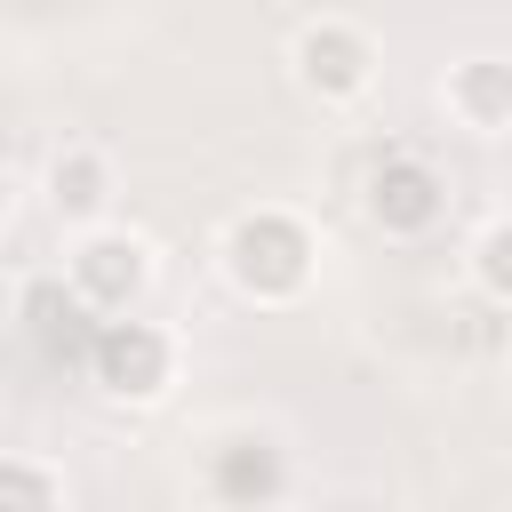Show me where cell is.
I'll use <instances>...</instances> for the list:
<instances>
[{
  "mask_svg": "<svg viewBox=\"0 0 512 512\" xmlns=\"http://www.w3.org/2000/svg\"><path fill=\"white\" fill-rule=\"evenodd\" d=\"M208 488H216L224 504H272V496L288 488V464H280V448H272L264 432H240V440H224V448H216Z\"/></svg>",
  "mask_w": 512,
  "mask_h": 512,
  "instance_id": "cell-9",
  "label": "cell"
},
{
  "mask_svg": "<svg viewBox=\"0 0 512 512\" xmlns=\"http://www.w3.org/2000/svg\"><path fill=\"white\" fill-rule=\"evenodd\" d=\"M472 280H480L496 304H512V216L480 224V240H472Z\"/></svg>",
  "mask_w": 512,
  "mask_h": 512,
  "instance_id": "cell-10",
  "label": "cell"
},
{
  "mask_svg": "<svg viewBox=\"0 0 512 512\" xmlns=\"http://www.w3.org/2000/svg\"><path fill=\"white\" fill-rule=\"evenodd\" d=\"M448 112L472 128V136H496V128H512V64L504 56H464V64H448Z\"/></svg>",
  "mask_w": 512,
  "mask_h": 512,
  "instance_id": "cell-8",
  "label": "cell"
},
{
  "mask_svg": "<svg viewBox=\"0 0 512 512\" xmlns=\"http://www.w3.org/2000/svg\"><path fill=\"white\" fill-rule=\"evenodd\" d=\"M288 56H296V80H304L320 104H352V96H368V80H376V40H368L360 24H344V16H312Z\"/></svg>",
  "mask_w": 512,
  "mask_h": 512,
  "instance_id": "cell-5",
  "label": "cell"
},
{
  "mask_svg": "<svg viewBox=\"0 0 512 512\" xmlns=\"http://www.w3.org/2000/svg\"><path fill=\"white\" fill-rule=\"evenodd\" d=\"M368 224L376 232H392V240H416V232H432L440 224V208H448V184H440V168L432 160H416V152H384L376 168H368Z\"/></svg>",
  "mask_w": 512,
  "mask_h": 512,
  "instance_id": "cell-6",
  "label": "cell"
},
{
  "mask_svg": "<svg viewBox=\"0 0 512 512\" xmlns=\"http://www.w3.org/2000/svg\"><path fill=\"white\" fill-rule=\"evenodd\" d=\"M64 272L96 312H136V296L152 288V248L136 232H120V224H88L64 248Z\"/></svg>",
  "mask_w": 512,
  "mask_h": 512,
  "instance_id": "cell-4",
  "label": "cell"
},
{
  "mask_svg": "<svg viewBox=\"0 0 512 512\" xmlns=\"http://www.w3.org/2000/svg\"><path fill=\"white\" fill-rule=\"evenodd\" d=\"M88 376H96L104 400L144 408V400H160L176 384V336L152 328V320H136V312H104V336L88 352Z\"/></svg>",
  "mask_w": 512,
  "mask_h": 512,
  "instance_id": "cell-2",
  "label": "cell"
},
{
  "mask_svg": "<svg viewBox=\"0 0 512 512\" xmlns=\"http://www.w3.org/2000/svg\"><path fill=\"white\" fill-rule=\"evenodd\" d=\"M312 264H320V248H312L304 216H288V208H240L224 224V280L240 296H256V304L304 296L312 288Z\"/></svg>",
  "mask_w": 512,
  "mask_h": 512,
  "instance_id": "cell-1",
  "label": "cell"
},
{
  "mask_svg": "<svg viewBox=\"0 0 512 512\" xmlns=\"http://www.w3.org/2000/svg\"><path fill=\"white\" fill-rule=\"evenodd\" d=\"M16 328H24V344H32L48 368H88V352H96V336H104V312L72 288V272H40V280H24V296H16Z\"/></svg>",
  "mask_w": 512,
  "mask_h": 512,
  "instance_id": "cell-3",
  "label": "cell"
},
{
  "mask_svg": "<svg viewBox=\"0 0 512 512\" xmlns=\"http://www.w3.org/2000/svg\"><path fill=\"white\" fill-rule=\"evenodd\" d=\"M104 208H112V160L96 144H64L48 160V216L88 232V224H104Z\"/></svg>",
  "mask_w": 512,
  "mask_h": 512,
  "instance_id": "cell-7",
  "label": "cell"
},
{
  "mask_svg": "<svg viewBox=\"0 0 512 512\" xmlns=\"http://www.w3.org/2000/svg\"><path fill=\"white\" fill-rule=\"evenodd\" d=\"M0 496H8V504H64V472H48V464H32V456H8V464H0Z\"/></svg>",
  "mask_w": 512,
  "mask_h": 512,
  "instance_id": "cell-11",
  "label": "cell"
}]
</instances>
